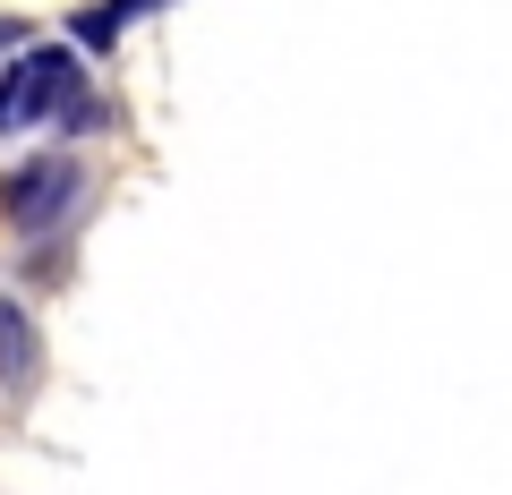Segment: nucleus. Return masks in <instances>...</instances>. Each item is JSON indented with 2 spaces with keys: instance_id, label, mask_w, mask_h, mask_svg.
<instances>
[{
  "instance_id": "1",
  "label": "nucleus",
  "mask_w": 512,
  "mask_h": 495,
  "mask_svg": "<svg viewBox=\"0 0 512 495\" xmlns=\"http://www.w3.org/2000/svg\"><path fill=\"white\" fill-rule=\"evenodd\" d=\"M94 214V163L77 146H52L43 137L35 154H18V163L0 171V231L18 239V248H35V239H77Z\"/></svg>"
},
{
  "instance_id": "3",
  "label": "nucleus",
  "mask_w": 512,
  "mask_h": 495,
  "mask_svg": "<svg viewBox=\"0 0 512 495\" xmlns=\"http://www.w3.org/2000/svg\"><path fill=\"white\" fill-rule=\"evenodd\" d=\"M154 18H163V0H77L69 26H60V43H69L77 60H111L137 26H154Z\"/></svg>"
},
{
  "instance_id": "5",
  "label": "nucleus",
  "mask_w": 512,
  "mask_h": 495,
  "mask_svg": "<svg viewBox=\"0 0 512 495\" xmlns=\"http://www.w3.org/2000/svg\"><path fill=\"white\" fill-rule=\"evenodd\" d=\"M26 35H35V26H26V18H0V60L18 52V43H26Z\"/></svg>"
},
{
  "instance_id": "2",
  "label": "nucleus",
  "mask_w": 512,
  "mask_h": 495,
  "mask_svg": "<svg viewBox=\"0 0 512 495\" xmlns=\"http://www.w3.org/2000/svg\"><path fill=\"white\" fill-rule=\"evenodd\" d=\"M86 86V60L69 43H43L26 35L18 52L0 60V146H18V137H43L69 111V94Z\"/></svg>"
},
{
  "instance_id": "6",
  "label": "nucleus",
  "mask_w": 512,
  "mask_h": 495,
  "mask_svg": "<svg viewBox=\"0 0 512 495\" xmlns=\"http://www.w3.org/2000/svg\"><path fill=\"white\" fill-rule=\"evenodd\" d=\"M163 9H180V0H163Z\"/></svg>"
},
{
  "instance_id": "4",
  "label": "nucleus",
  "mask_w": 512,
  "mask_h": 495,
  "mask_svg": "<svg viewBox=\"0 0 512 495\" xmlns=\"http://www.w3.org/2000/svg\"><path fill=\"white\" fill-rule=\"evenodd\" d=\"M0 393L35 402L43 393V325L26 308V291H0Z\"/></svg>"
}]
</instances>
